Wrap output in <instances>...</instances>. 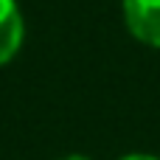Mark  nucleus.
Returning a JSON list of instances; mask_svg holds the SVG:
<instances>
[{
	"mask_svg": "<svg viewBox=\"0 0 160 160\" xmlns=\"http://www.w3.org/2000/svg\"><path fill=\"white\" fill-rule=\"evenodd\" d=\"M25 22L17 0H0V68L8 65L22 48Z\"/></svg>",
	"mask_w": 160,
	"mask_h": 160,
	"instance_id": "obj_2",
	"label": "nucleus"
},
{
	"mask_svg": "<svg viewBox=\"0 0 160 160\" xmlns=\"http://www.w3.org/2000/svg\"><path fill=\"white\" fill-rule=\"evenodd\" d=\"M121 6L129 34L149 48H160V0H121Z\"/></svg>",
	"mask_w": 160,
	"mask_h": 160,
	"instance_id": "obj_1",
	"label": "nucleus"
},
{
	"mask_svg": "<svg viewBox=\"0 0 160 160\" xmlns=\"http://www.w3.org/2000/svg\"><path fill=\"white\" fill-rule=\"evenodd\" d=\"M121 160H160L155 155H141V152H132V155H124Z\"/></svg>",
	"mask_w": 160,
	"mask_h": 160,
	"instance_id": "obj_3",
	"label": "nucleus"
},
{
	"mask_svg": "<svg viewBox=\"0 0 160 160\" xmlns=\"http://www.w3.org/2000/svg\"><path fill=\"white\" fill-rule=\"evenodd\" d=\"M56 160H93L87 155H65V158H56Z\"/></svg>",
	"mask_w": 160,
	"mask_h": 160,
	"instance_id": "obj_4",
	"label": "nucleus"
}]
</instances>
